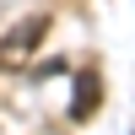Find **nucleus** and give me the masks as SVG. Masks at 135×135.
<instances>
[{
    "label": "nucleus",
    "mask_w": 135,
    "mask_h": 135,
    "mask_svg": "<svg viewBox=\"0 0 135 135\" xmlns=\"http://www.w3.org/2000/svg\"><path fill=\"white\" fill-rule=\"evenodd\" d=\"M43 32H49V16H27V22H16V27L0 38V70H22V65L32 60V49L43 43Z\"/></svg>",
    "instance_id": "nucleus-1"
},
{
    "label": "nucleus",
    "mask_w": 135,
    "mask_h": 135,
    "mask_svg": "<svg viewBox=\"0 0 135 135\" xmlns=\"http://www.w3.org/2000/svg\"><path fill=\"white\" fill-rule=\"evenodd\" d=\"M103 97L97 70H76V97H70V119H92V103Z\"/></svg>",
    "instance_id": "nucleus-2"
}]
</instances>
